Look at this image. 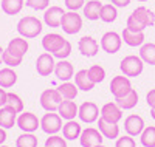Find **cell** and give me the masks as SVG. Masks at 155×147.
I'll list each match as a JSON object with an SVG mask.
<instances>
[{"label": "cell", "mask_w": 155, "mask_h": 147, "mask_svg": "<svg viewBox=\"0 0 155 147\" xmlns=\"http://www.w3.org/2000/svg\"><path fill=\"white\" fill-rule=\"evenodd\" d=\"M44 25L34 16H25L17 22V33L25 39H34L42 33Z\"/></svg>", "instance_id": "6da1fadb"}, {"label": "cell", "mask_w": 155, "mask_h": 147, "mask_svg": "<svg viewBox=\"0 0 155 147\" xmlns=\"http://www.w3.org/2000/svg\"><path fill=\"white\" fill-rule=\"evenodd\" d=\"M120 70L127 77H137V76H140L141 73H143L144 62H143V59H141L140 56L129 54V56L123 57V60L120 64Z\"/></svg>", "instance_id": "7a4b0ae2"}, {"label": "cell", "mask_w": 155, "mask_h": 147, "mask_svg": "<svg viewBox=\"0 0 155 147\" xmlns=\"http://www.w3.org/2000/svg\"><path fill=\"white\" fill-rule=\"evenodd\" d=\"M61 28L65 34H78L82 28V17L76 11H67L62 16Z\"/></svg>", "instance_id": "3957f363"}, {"label": "cell", "mask_w": 155, "mask_h": 147, "mask_svg": "<svg viewBox=\"0 0 155 147\" xmlns=\"http://www.w3.org/2000/svg\"><path fill=\"white\" fill-rule=\"evenodd\" d=\"M62 118L54 112H47L41 119V129L47 135H58V132L62 130Z\"/></svg>", "instance_id": "277c9868"}, {"label": "cell", "mask_w": 155, "mask_h": 147, "mask_svg": "<svg viewBox=\"0 0 155 147\" xmlns=\"http://www.w3.org/2000/svg\"><path fill=\"white\" fill-rule=\"evenodd\" d=\"M62 96L58 88H47L41 93V105L45 112H58Z\"/></svg>", "instance_id": "5b68a950"}, {"label": "cell", "mask_w": 155, "mask_h": 147, "mask_svg": "<svg viewBox=\"0 0 155 147\" xmlns=\"http://www.w3.org/2000/svg\"><path fill=\"white\" fill-rule=\"evenodd\" d=\"M121 45H123V37L115 33V31H107L102 34L101 41H99V47L104 50L109 54H115L121 50Z\"/></svg>", "instance_id": "8992f818"}, {"label": "cell", "mask_w": 155, "mask_h": 147, "mask_svg": "<svg viewBox=\"0 0 155 147\" xmlns=\"http://www.w3.org/2000/svg\"><path fill=\"white\" fill-rule=\"evenodd\" d=\"M16 124L25 133H34L39 127H41V119H39L34 113H31V112H22L17 116V122Z\"/></svg>", "instance_id": "52a82bcc"}, {"label": "cell", "mask_w": 155, "mask_h": 147, "mask_svg": "<svg viewBox=\"0 0 155 147\" xmlns=\"http://www.w3.org/2000/svg\"><path fill=\"white\" fill-rule=\"evenodd\" d=\"M99 109L98 105L92 101H87V102H82L79 105V110H78V116L82 122L85 124H93L95 121H98L99 118Z\"/></svg>", "instance_id": "ba28073f"}, {"label": "cell", "mask_w": 155, "mask_h": 147, "mask_svg": "<svg viewBox=\"0 0 155 147\" xmlns=\"http://www.w3.org/2000/svg\"><path fill=\"white\" fill-rule=\"evenodd\" d=\"M102 133L98 129L93 127H87L81 132V136H79V142L82 147H96L99 144H102Z\"/></svg>", "instance_id": "9c48e42d"}, {"label": "cell", "mask_w": 155, "mask_h": 147, "mask_svg": "<svg viewBox=\"0 0 155 147\" xmlns=\"http://www.w3.org/2000/svg\"><path fill=\"white\" fill-rule=\"evenodd\" d=\"M132 90V84H130V79L127 76H115L112 77V82H110V91L115 98H121L124 95H127L129 91Z\"/></svg>", "instance_id": "30bf717a"}, {"label": "cell", "mask_w": 155, "mask_h": 147, "mask_svg": "<svg viewBox=\"0 0 155 147\" xmlns=\"http://www.w3.org/2000/svg\"><path fill=\"white\" fill-rule=\"evenodd\" d=\"M54 56L51 53H42L36 60V70L39 76H50L51 73H54Z\"/></svg>", "instance_id": "8fae6325"}, {"label": "cell", "mask_w": 155, "mask_h": 147, "mask_svg": "<svg viewBox=\"0 0 155 147\" xmlns=\"http://www.w3.org/2000/svg\"><path fill=\"white\" fill-rule=\"evenodd\" d=\"M144 119L140 115H129L124 119V130L130 136H140L141 132L144 130Z\"/></svg>", "instance_id": "7c38bea8"}, {"label": "cell", "mask_w": 155, "mask_h": 147, "mask_svg": "<svg viewBox=\"0 0 155 147\" xmlns=\"http://www.w3.org/2000/svg\"><path fill=\"white\" fill-rule=\"evenodd\" d=\"M65 14L61 6H48L44 11V22L50 28H61V22H62V16Z\"/></svg>", "instance_id": "4fadbf2b"}, {"label": "cell", "mask_w": 155, "mask_h": 147, "mask_svg": "<svg viewBox=\"0 0 155 147\" xmlns=\"http://www.w3.org/2000/svg\"><path fill=\"white\" fill-rule=\"evenodd\" d=\"M101 118L109 122L118 124L123 118V110L118 107L116 102H107L101 107Z\"/></svg>", "instance_id": "5bb4252c"}, {"label": "cell", "mask_w": 155, "mask_h": 147, "mask_svg": "<svg viewBox=\"0 0 155 147\" xmlns=\"http://www.w3.org/2000/svg\"><path fill=\"white\" fill-rule=\"evenodd\" d=\"M54 74H56V77L59 79V81L67 82L71 77H74V67L67 59H61L54 65Z\"/></svg>", "instance_id": "9a60e30c"}, {"label": "cell", "mask_w": 155, "mask_h": 147, "mask_svg": "<svg viewBox=\"0 0 155 147\" xmlns=\"http://www.w3.org/2000/svg\"><path fill=\"white\" fill-rule=\"evenodd\" d=\"M67 39H64L61 34L58 33H48L44 36L42 39V48L47 51V53H51V54H54V53L64 45Z\"/></svg>", "instance_id": "2e32d148"}, {"label": "cell", "mask_w": 155, "mask_h": 147, "mask_svg": "<svg viewBox=\"0 0 155 147\" xmlns=\"http://www.w3.org/2000/svg\"><path fill=\"white\" fill-rule=\"evenodd\" d=\"M78 48H79V53L85 57H93L98 54L99 51V44L95 41L93 37L90 36H84L79 39V44H78Z\"/></svg>", "instance_id": "e0dca14e"}, {"label": "cell", "mask_w": 155, "mask_h": 147, "mask_svg": "<svg viewBox=\"0 0 155 147\" xmlns=\"http://www.w3.org/2000/svg\"><path fill=\"white\" fill-rule=\"evenodd\" d=\"M121 37H123V42L126 45H129V47H141L144 44V41H146L144 31H135V30L127 28V26L123 30Z\"/></svg>", "instance_id": "ac0fdd59"}, {"label": "cell", "mask_w": 155, "mask_h": 147, "mask_svg": "<svg viewBox=\"0 0 155 147\" xmlns=\"http://www.w3.org/2000/svg\"><path fill=\"white\" fill-rule=\"evenodd\" d=\"M132 16L144 26V28H149V26L155 25V12H152L149 8L146 6H138L134 9Z\"/></svg>", "instance_id": "d6986e66"}, {"label": "cell", "mask_w": 155, "mask_h": 147, "mask_svg": "<svg viewBox=\"0 0 155 147\" xmlns=\"http://www.w3.org/2000/svg\"><path fill=\"white\" fill-rule=\"evenodd\" d=\"M78 110H79V107L76 105L74 101L71 99H62V102L59 104V109H58V113L62 119H74L78 116Z\"/></svg>", "instance_id": "ffe728a7"}, {"label": "cell", "mask_w": 155, "mask_h": 147, "mask_svg": "<svg viewBox=\"0 0 155 147\" xmlns=\"http://www.w3.org/2000/svg\"><path fill=\"white\" fill-rule=\"evenodd\" d=\"M98 130L102 133V136L109 138V139H116L120 136V127H118V124L109 122V121H106V119H102L101 116L98 118Z\"/></svg>", "instance_id": "44dd1931"}, {"label": "cell", "mask_w": 155, "mask_h": 147, "mask_svg": "<svg viewBox=\"0 0 155 147\" xmlns=\"http://www.w3.org/2000/svg\"><path fill=\"white\" fill-rule=\"evenodd\" d=\"M17 122V112L9 105L0 107V127L11 129Z\"/></svg>", "instance_id": "7402d4cb"}, {"label": "cell", "mask_w": 155, "mask_h": 147, "mask_svg": "<svg viewBox=\"0 0 155 147\" xmlns=\"http://www.w3.org/2000/svg\"><path fill=\"white\" fill-rule=\"evenodd\" d=\"M81 132H82L81 124L78 121H74V119H70V121H67L65 124L62 126V136L65 139H68V141L79 139Z\"/></svg>", "instance_id": "603a6c76"}, {"label": "cell", "mask_w": 155, "mask_h": 147, "mask_svg": "<svg viewBox=\"0 0 155 147\" xmlns=\"http://www.w3.org/2000/svg\"><path fill=\"white\" fill-rule=\"evenodd\" d=\"M74 84H76L78 88L82 90V91H90V90H93V87H95V82L88 76V70L76 71L74 73Z\"/></svg>", "instance_id": "cb8c5ba5"}, {"label": "cell", "mask_w": 155, "mask_h": 147, "mask_svg": "<svg viewBox=\"0 0 155 147\" xmlns=\"http://www.w3.org/2000/svg\"><path fill=\"white\" fill-rule=\"evenodd\" d=\"M101 8H102V3L99 0H88L82 8V14L87 20H98L101 14Z\"/></svg>", "instance_id": "d4e9b609"}, {"label": "cell", "mask_w": 155, "mask_h": 147, "mask_svg": "<svg viewBox=\"0 0 155 147\" xmlns=\"http://www.w3.org/2000/svg\"><path fill=\"white\" fill-rule=\"evenodd\" d=\"M115 102L118 104V107L121 110H132L138 104V93L132 88L127 95H124L121 98H115Z\"/></svg>", "instance_id": "484cf974"}, {"label": "cell", "mask_w": 155, "mask_h": 147, "mask_svg": "<svg viewBox=\"0 0 155 147\" xmlns=\"http://www.w3.org/2000/svg\"><path fill=\"white\" fill-rule=\"evenodd\" d=\"M17 82V73L11 68V67H5L0 70V87L2 88H11Z\"/></svg>", "instance_id": "4316f807"}, {"label": "cell", "mask_w": 155, "mask_h": 147, "mask_svg": "<svg viewBox=\"0 0 155 147\" xmlns=\"http://www.w3.org/2000/svg\"><path fill=\"white\" fill-rule=\"evenodd\" d=\"M0 5H2V11L5 12V14L16 16V14H19V12L22 11L25 2L23 0H2Z\"/></svg>", "instance_id": "83f0119b"}, {"label": "cell", "mask_w": 155, "mask_h": 147, "mask_svg": "<svg viewBox=\"0 0 155 147\" xmlns=\"http://www.w3.org/2000/svg\"><path fill=\"white\" fill-rule=\"evenodd\" d=\"M8 48H9L11 51H14L16 54H19V56H25L30 47H28L27 39L20 36V37H14V39H11V41L8 42Z\"/></svg>", "instance_id": "f1b7e54d"}, {"label": "cell", "mask_w": 155, "mask_h": 147, "mask_svg": "<svg viewBox=\"0 0 155 147\" xmlns=\"http://www.w3.org/2000/svg\"><path fill=\"white\" fill-rule=\"evenodd\" d=\"M138 56L143 59L144 64L155 65V44H152V42L143 44L140 47V54Z\"/></svg>", "instance_id": "f546056e"}, {"label": "cell", "mask_w": 155, "mask_h": 147, "mask_svg": "<svg viewBox=\"0 0 155 147\" xmlns=\"http://www.w3.org/2000/svg\"><path fill=\"white\" fill-rule=\"evenodd\" d=\"M118 17V9H116L115 5L107 3V5H102L101 8V14H99V20H102L104 23H112L116 20Z\"/></svg>", "instance_id": "4dcf8cb0"}, {"label": "cell", "mask_w": 155, "mask_h": 147, "mask_svg": "<svg viewBox=\"0 0 155 147\" xmlns=\"http://www.w3.org/2000/svg\"><path fill=\"white\" fill-rule=\"evenodd\" d=\"M78 90H79V88L76 87V84H73V82H70V81L62 82V84L58 87V91L61 93L62 99H71V101L78 96Z\"/></svg>", "instance_id": "1f68e13d"}, {"label": "cell", "mask_w": 155, "mask_h": 147, "mask_svg": "<svg viewBox=\"0 0 155 147\" xmlns=\"http://www.w3.org/2000/svg\"><path fill=\"white\" fill-rule=\"evenodd\" d=\"M140 141L143 147H155V127L153 126L144 127V130L140 135Z\"/></svg>", "instance_id": "d6a6232c"}, {"label": "cell", "mask_w": 155, "mask_h": 147, "mask_svg": "<svg viewBox=\"0 0 155 147\" xmlns=\"http://www.w3.org/2000/svg\"><path fill=\"white\" fill-rule=\"evenodd\" d=\"M23 60V56H19L16 54L14 51H11L9 48H6L3 51V64L6 67H11V68H14V67H19Z\"/></svg>", "instance_id": "836d02e7"}, {"label": "cell", "mask_w": 155, "mask_h": 147, "mask_svg": "<svg viewBox=\"0 0 155 147\" xmlns=\"http://www.w3.org/2000/svg\"><path fill=\"white\" fill-rule=\"evenodd\" d=\"M16 147H37V136L34 133H22L16 139Z\"/></svg>", "instance_id": "e575fe53"}, {"label": "cell", "mask_w": 155, "mask_h": 147, "mask_svg": "<svg viewBox=\"0 0 155 147\" xmlns=\"http://www.w3.org/2000/svg\"><path fill=\"white\" fill-rule=\"evenodd\" d=\"M88 76H90V79H92L95 84L102 82L106 79V70H104V67H101V65H92L88 68Z\"/></svg>", "instance_id": "d590c367"}, {"label": "cell", "mask_w": 155, "mask_h": 147, "mask_svg": "<svg viewBox=\"0 0 155 147\" xmlns=\"http://www.w3.org/2000/svg\"><path fill=\"white\" fill-rule=\"evenodd\" d=\"M6 105L12 107L17 113H22L23 112V101L19 95H16V93H8V102Z\"/></svg>", "instance_id": "8d00e7d4"}, {"label": "cell", "mask_w": 155, "mask_h": 147, "mask_svg": "<svg viewBox=\"0 0 155 147\" xmlns=\"http://www.w3.org/2000/svg\"><path fill=\"white\" fill-rule=\"evenodd\" d=\"M45 147H67V139L59 135H48L45 139Z\"/></svg>", "instance_id": "74e56055"}, {"label": "cell", "mask_w": 155, "mask_h": 147, "mask_svg": "<svg viewBox=\"0 0 155 147\" xmlns=\"http://www.w3.org/2000/svg\"><path fill=\"white\" fill-rule=\"evenodd\" d=\"M25 5L34 11H45L50 6V0H25Z\"/></svg>", "instance_id": "f35d334b"}, {"label": "cell", "mask_w": 155, "mask_h": 147, "mask_svg": "<svg viewBox=\"0 0 155 147\" xmlns=\"http://www.w3.org/2000/svg\"><path fill=\"white\" fill-rule=\"evenodd\" d=\"M70 54H71V44H70L68 41H65V42H64V45L54 53L53 56H54L56 59L61 60V59H67Z\"/></svg>", "instance_id": "ab89813d"}, {"label": "cell", "mask_w": 155, "mask_h": 147, "mask_svg": "<svg viewBox=\"0 0 155 147\" xmlns=\"http://www.w3.org/2000/svg\"><path fill=\"white\" fill-rule=\"evenodd\" d=\"M115 147H137V144H135V141L130 135H126V136H121V138L116 139Z\"/></svg>", "instance_id": "60d3db41"}, {"label": "cell", "mask_w": 155, "mask_h": 147, "mask_svg": "<svg viewBox=\"0 0 155 147\" xmlns=\"http://www.w3.org/2000/svg\"><path fill=\"white\" fill-rule=\"evenodd\" d=\"M126 26H127V28H130V30H135V31H144V30H146L144 26L141 25L132 14L127 17V25H126Z\"/></svg>", "instance_id": "b9f144b4"}, {"label": "cell", "mask_w": 155, "mask_h": 147, "mask_svg": "<svg viewBox=\"0 0 155 147\" xmlns=\"http://www.w3.org/2000/svg\"><path fill=\"white\" fill-rule=\"evenodd\" d=\"M84 5H85V0H65V6L70 11H78L84 8Z\"/></svg>", "instance_id": "7bdbcfd3"}, {"label": "cell", "mask_w": 155, "mask_h": 147, "mask_svg": "<svg viewBox=\"0 0 155 147\" xmlns=\"http://www.w3.org/2000/svg\"><path fill=\"white\" fill-rule=\"evenodd\" d=\"M146 102H147V105L150 107V109H155V88H152V90L147 91Z\"/></svg>", "instance_id": "ee69618b"}, {"label": "cell", "mask_w": 155, "mask_h": 147, "mask_svg": "<svg viewBox=\"0 0 155 147\" xmlns=\"http://www.w3.org/2000/svg\"><path fill=\"white\" fill-rule=\"evenodd\" d=\"M8 102V93L5 91V88L0 87V107H5Z\"/></svg>", "instance_id": "f6af8a7d"}, {"label": "cell", "mask_w": 155, "mask_h": 147, "mask_svg": "<svg viewBox=\"0 0 155 147\" xmlns=\"http://www.w3.org/2000/svg\"><path fill=\"white\" fill-rule=\"evenodd\" d=\"M112 2V5H115L116 8H124V6H127L129 3L132 2V0H110Z\"/></svg>", "instance_id": "bcb514c9"}, {"label": "cell", "mask_w": 155, "mask_h": 147, "mask_svg": "<svg viewBox=\"0 0 155 147\" xmlns=\"http://www.w3.org/2000/svg\"><path fill=\"white\" fill-rule=\"evenodd\" d=\"M6 129H3V127H0V145H2L5 141H6Z\"/></svg>", "instance_id": "7dc6e473"}, {"label": "cell", "mask_w": 155, "mask_h": 147, "mask_svg": "<svg viewBox=\"0 0 155 147\" xmlns=\"http://www.w3.org/2000/svg\"><path fill=\"white\" fill-rule=\"evenodd\" d=\"M3 51H5V50L0 47V64H3Z\"/></svg>", "instance_id": "c3c4849f"}, {"label": "cell", "mask_w": 155, "mask_h": 147, "mask_svg": "<svg viewBox=\"0 0 155 147\" xmlns=\"http://www.w3.org/2000/svg\"><path fill=\"white\" fill-rule=\"evenodd\" d=\"M150 116H152V119L155 121V109H150Z\"/></svg>", "instance_id": "681fc988"}, {"label": "cell", "mask_w": 155, "mask_h": 147, "mask_svg": "<svg viewBox=\"0 0 155 147\" xmlns=\"http://www.w3.org/2000/svg\"><path fill=\"white\" fill-rule=\"evenodd\" d=\"M137 2H147V0H137Z\"/></svg>", "instance_id": "f907efd6"}, {"label": "cell", "mask_w": 155, "mask_h": 147, "mask_svg": "<svg viewBox=\"0 0 155 147\" xmlns=\"http://www.w3.org/2000/svg\"><path fill=\"white\" fill-rule=\"evenodd\" d=\"M96 147H106V145H102V144H99V145H96Z\"/></svg>", "instance_id": "816d5d0a"}, {"label": "cell", "mask_w": 155, "mask_h": 147, "mask_svg": "<svg viewBox=\"0 0 155 147\" xmlns=\"http://www.w3.org/2000/svg\"><path fill=\"white\" fill-rule=\"evenodd\" d=\"M0 147H8V145H3V144H2V145H0Z\"/></svg>", "instance_id": "f5cc1de1"}, {"label": "cell", "mask_w": 155, "mask_h": 147, "mask_svg": "<svg viewBox=\"0 0 155 147\" xmlns=\"http://www.w3.org/2000/svg\"><path fill=\"white\" fill-rule=\"evenodd\" d=\"M0 2H2V0H0Z\"/></svg>", "instance_id": "db71d44e"}]
</instances>
